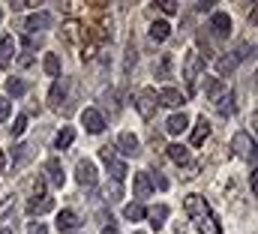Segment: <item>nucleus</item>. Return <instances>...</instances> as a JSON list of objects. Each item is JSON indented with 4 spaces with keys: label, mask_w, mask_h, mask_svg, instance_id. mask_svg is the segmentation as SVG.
Instances as JSON below:
<instances>
[{
    "label": "nucleus",
    "mask_w": 258,
    "mask_h": 234,
    "mask_svg": "<svg viewBox=\"0 0 258 234\" xmlns=\"http://www.w3.org/2000/svg\"><path fill=\"white\" fill-rule=\"evenodd\" d=\"M186 213L195 219L198 234H222L216 216L210 213V207H207V201H204L201 195H186Z\"/></svg>",
    "instance_id": "obj_1"
},
{
    "label": "nucleus",
    "mask_w": 258,
    "mask_h": 234,
    "mask_svg": "<svg viewBox=\"0 0 258 234\" xmlns=\"http://www.w3.org/2000/svg\"><path fill=\"white\" fill-rule=\"evenodd\" d=\"M183 78H186V90L195 93L198 90V78H201V54L198 51H186V57H183Z\"/></svg>",
    "instance_id": "obj_2"
},
{
    "label": "nucleus",
    "mask_w": 258,
    "mask_h": 234,
    "mask_svg": "<svg viewBox=\"0 0 258 234\" xmlns=\"http://www.w3.org/2000/svg\"><path fill=\"white\" fill-rule=\"evenodd\" d=\"M156 105H159L156 90H153V87H141L138 96H135V108H138V114L144 117V120H150V117L156 114Z\"/></svg>",
    "instance_id": "obj_3"
},
{
    "label": "nucleus",
    "mask_w": 258,
    "mask_h": 234,
    "mask_svg": "<svg viewBox=\"0 0 258 234\" xmlns=\"http://www.w3.org/2000/svg\"><path fill=\"white\" fill-rule=\"evenodd\" d=\"M231 147H234V153H237L240 159L255 162V138H249V132H237V135L231 138Z\"/></svg>",
    "instance_id": "obj_4"
},
{
    "label": "nucleus",
    "mask_w": 258,
    "mask_h": 234,
    "mask_svg": "<svg viewBox=\"0 0 258 234\" xmlns=\"http://www.w3.org/2000/svg\"><path fill=\"white\" fill-rule=\"evenodd\" d=\"M210 33H213L216 39H228V33H231V18H228V12H213V15H210Z\"/></svg>",
    "instance_id": "obj_5"
},
{
    "label": "nucleus",
    "mask_w": 258,
    "mask_h": 234,
    "mask_svg": "<svg viewBox=\"0 0 258 234\" xmlns=\"http://www.w3.org/2000/svg\"><path fill=\"white\" fill-rule=\"evenodd\" d=\"M81 123H84V129L90 135H99L105 129V117H102V111H96V108H84L81 111Z\"/></svg>",
    "instance_id": "obj_6"
},
{
    "label": "nucleus",
    "mask_w": 258,
    "mask_h": 234,
    "mask_svg": "<svg viewBox=\"0 0 258 234\" xmlns=\"http://www.w3.org/2000/svg\"><path fill=\"white\" fill-rule=\"evenodd\" d=\"M75 180L81 183V186H96V165L90 162V159H81L78 165H75Z\"/></svg>",
    "instance_id": "obj_7"
},
{
    "label": "nucleus",
    "mask_w": 258,
    "mask_h": 234,
    "mask_svg": "<svg viewBox=\"0 0 258 234\" xmlns=\"http://www.w3.org/2000/svg\"><path fill=\"white\" fill-rule=\"evenodd\" d=\"M48 105L54 108V111H63L69 114V108H66V81H54V87H51V93H48Z\"/></svg>",
    "instance_id": "obj_8"
},
{
    "label": "nucleus",
    "mask_w": 258,
    "mask_h": 234,
    "mask_svg": "<svg viewBox=\"0 0 258 234\" xmlns=\"http://www.w3.org/2000/svg\"><path fill=\"white\" fill-rule=\"evenodd\" d=\"M117 147H120L123 156H138V153H141V141H138V135H132V132H120V135H117Z\"/></svg>",
    "instance_id": "obj_9"
},
{
    "label": "nucleus",
    "mask_w": 258,
    "mask_h": 234,
    "mask_svg": "<svg viewBox=\"0 0 258 234\" xmlns=\"http://www.w3.org/2000/svg\"><path fill=\"white\" fill-rule=\"evenodd\" d=\"M60 36L69 45H84V27L78 21H66L63 27H60Z\"/></svg>",
    "instance_id": "obj_10"
},
{
    "label": "nucleus",
    "mask_w": 258,
    "mask_h": 234,
    "mask_svg": "<svg viewBox=\"0 0 258 234\" xmlns=\"http://www.w3.org/2000/svg\"><path fill=\"white\" fill-rule=\"evenodd\" d=\"M213 105H216V111L222 117H231L237 111V102H234V93H231V90H222V93L213 99Z\"/></svg>",
    "instance_id": "obj_11"
},
{
    "label": "nucleus",
    "mask_w": 258,
    "mask_h": 234,
    "mask_svg": "<svg viewBox=\"0 0 258 234\" xmlns=\"http://www.w3.org/2000/svg\"><path fill=\"white\" fill-rule=\"evenodd\" d=\"M132 192H135V198H150V192H153L150 171H138V174L132 177Z\"/></svg>",
    "instance_id": "obj_12"
},
{
    "label": "nucleus",
    "mask_w": 258,
    "mask_h": 234,
    "mask_svg": "<svg viewBox=\"0 0 258 234\" xmlns=\"http://www.w3.org/2000/svg\"><path fill=\"white\" fill-rule=\"evenodd\" d=\"M57 228L63 234H75L81 228V222H78V216H75V210H60V216H57Z\"/></svg>",
    "instance_id": "obj_13"
},
{
    "label": "nucleus",
    "mask_w": 258,
    "mask_h": 234,
    "mask_svg": "<svg viewBox=\"0 0 258 234\" xmlns=\"http://www.w3.org/2000/svg\"><path fill=\"white\" fill-rule=\"evenodd\" d=\"M54 24V18L48 15V12H33L30 18H27V30H30V36L36 33V30H48Z\"/></svg>",
    "instance_id": "obj_14"
},
{
    "label": "nucleus",
    "mask_w": 258,
    "mask_h": 234,
    "mask_svg": "<svg viewBox=\"0 0 258 234\" xmlns=\"http://www.w3.org/2000/svg\"><path fill=\"white\" fill-rule=\"evenodd\" d=\"M51 207H54V201H51L48 195H33L30 204H27V213H30V216H39V213H48Z\"/></svg>",
    "instance_id": "obj_15"
},
{
    "label": "nucleus",
    "mask_w": 258,
    "mask_h": 234,
    "mask_svg": "<svg viewBox=\"0 0 258 234\" xmlns=\"http://www.w3.org/2000/svg\"><path fill=\"white\" fill-rule=\"evenodd\" d=\"M45 174H48V180L54 183V186H63L66 183V174H63V165H60V159L54 156V159H48L45 162Z\"/></svg>",
    "instance_id": "obj_16"
},
{
    "label": "nucleus",
    "mask_w": 258,
    "mask_h": 234,
    "mask_svg": "<svg viewBox=\"0 0 258 234\" xmlns=\"http://www.w3.org/2000/svg\"><path fill=\"white\" fill-rule=\"evenodd\" d=\"M186 102V96L180 93V90H174V87H165L162 93H159V105H168V108H177V105H183Z\"/></svg>",
    "instance_id": "obj_17"
},
{
    "label": "nucleus",
    "mask_w": 258,
    "mask_h": 234,
    "mask_svg": "<svg viewBox=\"0 0 258 234\" xmlns=\"http://www.w3.org/2000/svg\"><path fill=\"white\" fill-rule=\"evenodd\" d=\"M183 129H189V117L183 114V111L168 117V123H165V132H168V135H180Z\"/></svg>",
    "instance_id": "obj_18"
},
{
    "label": "nucleus",
    "mask_w": 258,
    "mask_h": 234,
    "mask_svg": "<svg viewBox=\"0 0 258 234\" xmlns=\"http://www.w3.org/2000/svg\"><path fill=\"white\" fill-rule=\"evenodd\" d=\"M207 135H210V123H207L204 114H201L198 120H195V126H192V144L195 147H201V144L207 141Z\"/></svg>",
    "instance_id": "obj_19"
},
{
    "label": "nucleus",
    "mask_w": 258,
    "mask_h": 234,
    "mask_svg": "<svg viewBox=\"0 0 258 234\" xmlns=\"http://www.w3.org/2000/svg\"><path fill=\"white\" fill-rule=\"evenodd\" d=\"M168 36H171V24L168 21H153L150 24V39L153 42H165Z\"/></svg>",
    "instance_id": "obj_20"
},
{
    "label": "nucleus",
    "mask_w": 258,
    "mask_h": 234,
    "mask_svg": "<svg viewBox=\"0 0 258 234\" xmlns=\"http://www.w3.org/2000/svg\"><path fill=\"white\" fill-rule=\"evenodd\" d=\"M204 81H201V87H204V93L210 96V99H216L219 93H222V84H219V78L216 75H201Z\"/></svg>",
    "instance_id": "obj_21"
},
{
    "label": "nucleus",
    "mask_w": 258,
    "mask_h": 234,
    "mask_svg": "<svg viewBox=\"0 0 258 234\" xmlns=\"http://www.w3.org/2000/svg\"><path fill=\"white\" fill-rule=\"evenodd\" d=\"M165 150H168V159H171V162H177V165L189 162V150H186L183 144H168Z\"/></svg>",
    "instance_id": "obj_22"
},
{
    "label": "nucleus",
    "mask_w": 258,
    "mask_h": 234,
    "mask_svg": "<svg viewBox=\"0 0 258 234\" xmlns=\"http://www.w3.org/2000/svg\"><path fill=\"white\" fill-rule=\"evenodd\" d=\"M12 150H15V153H12V165H24V162L33 156V144H15Z\"/></svg>",
    "instance_id": "obj_23"
},
{
    "label": "nucleus",
    "mask_w": 258,
    "mask_h": 234,
    "mask_svg": "<svg viewBox=\"0 0 258 234\" xmlns=\"http://www.w3.org/2000/svg\"><path fill=\"white\" fill-rule=\"evenodd\" d=\"M168 213H171V210H168L165 204H156V207L147 213V216H150V225H153V228H162V225H165V219H168Z\"/></svg>",
    "instance_id": "obj_24"
},
{
    "label": "nucleus",
    "mask_w": 258,
    "mask_h": 234,
    "mask_svg": "<svg viewBox=\"0 0 258 234\" xmlns=\"http://www.w3.org/2000/svg\"><path fill=\"white\" fill-rule=\"evenodd\" d=\"M15 54V42H12V36H0V66H6L9 60Z\"/></svg>",
    "instance_id": "obj_25"
},
{
    "label": "nucleus",
    "mask_w": 258,
    "mask_h": 234,
    "mask_svg": "<svg viewBox=\"0 0 258 234\" xmlns=\"http://www.w3.org/2000/svg\"><path fill=\"white\" fill-rule=\"evenodd\" d=\"M72 141H75V129H72V126H63V129L57 132V138H54V147H57V150H66Z\"/></svg>",
    "instance_id": "obj_26"
},
{
    "label": "nucleus",
    "mask_w": 258,
    "mask_h": 234,
    "mask_svg": "<svg viewBox=\"0 0 258 234\" xmlns=\"http://www.w3.org/2000/svg\"><path fill=\"white\" fill-rule=\"evenodd\" d=\"M6 93H9L12 99H18V96L27 93V84H24L21 78H6Z\"/></svg>",
    "instance_id": "obj_27"
},
{
    "label": "nucleus",
    "mask_w": 258,
    "mask_h": 234,
    "mask_svg": "<svg viewBox=\"0 0 258 234\" xmlns=\"http://www.w3.org/2000/svg\"><path fill=\"white\" fill-rule=\"evenodd\" d=\"M171 63H174L171 54H162V60H159V63H156V69H153V72H156V78H171Z\"/></svg>",
    "instance_id": "obj_28"
},
{
    "label": "nucleus",
    "mask_w": 258,
    "mask_h": 234,
    "mask_svg": "<svg viewBox=\"0 0 258 234\" xmlns=\"http://www.w3.org/2000/svg\"><path fill=\"white\" fill-rule=\"evenodd\" d=\"M123 216H126L129 222H138V219L147 216V210H144L141 204H126V207H123Z\"/></svg>",
    "instance_id": "obj_29"
},
{
    "label": "nucleus",
    "mask_w": 258,
    "mask_h": 234,
    "mask_svg": "<svg viewBox=\"0 0 258 234\" xmlns=\"http://www.w3.org/2000/svg\"><path fill=\"white\" fill-rule=\"evenodd\" d=\"M42 66H45V72H48L51 78L60 75V57H57V54H45V63H42Z\"/></svg>",
    "instance_id": "obj_30"
},
{
    "label": "nucleus",
    "mask_w": 258,
    "mask_h": 234,
    "mask_svg": "<svg viewBox=\"0 0 258 234\" xmlns=\"http://www.w3.org/2000/svg\"><path fill=\"white\" fill-rule=\"evenodd\" d=\"M108 174H111V180H114V183H123V177H126V165H123L120 159H114V162L108 165Z\"/></svg>",
    "instance_id": "obj_31"
},
{
    "label": "nucleus",
    "mask_w": 258,
    "mask_h": 234,
    "mask_svg": "<svg viewBox=\"0 0 258 234\" xmlns=\"http://www.w3.org/2000/svg\"><path fill=\"white\" fill-rule=\"evenodd\" d=\"M234 66H237V63H234V57H219V60H216L219 75H231V72H234Z\"/></svg>",
    "instance_id": "obj_32"
},
{
    "label": "nucleus",
    "mask_w": 258,
    "mask_h": 234,
    "mask_svg": "<svg viewBox=\"0 0 258 234\" xmlns=\"http://www.w3.org/2000/svg\"><path fill=\"white\" fill-rule=\"evenodd\" d=\"M99 156H102V162H105V165H111V162L117 159V147H111V144H102V147H99Z\"/></svg>",
    "instance_id": "obj_33"
},
{
    "label": "nucleus",
    "mask_w": 258,
    "mask_h": 234,
    "mask_svg": "<svg viewBox=\"0 0 258 234\" xmlns=\"http://www.w3.org/2000/svg\"><path fill=\"white\" fill-rule=\"evenodd\" d=\"M153 6H159V12H165V15H177V9H180V3H174V0H159Z\"/></svg>",
    "instance_id": "obj_34"
},
{
    "label": "nucleus",
    "mask_w": 258,
    "mask_h": 234,
    "mask_svg": "<svg viewBox=\"0 0 258 234\" xmlns=\"http://www.w3.org/2000/svg\"><path fill=\"white\" fill-rule=\"evenodd\" d=\"M12 210H15V198H12V195H6V198L0 201V219H6Z\"/></svg>",
    "instance_id": "obj_35"
},
{
    "label": "nucleus",
    "mask_w": 258,
    "mask_h": 234,
    "mask_svg": "<svg viewBox=\"0 0 258 234\" xmlns=\"http://www.w3.org/2000/svg\"><path fill=\"white\" fill-rule=\"evenodd\" d=\"M9 129H12V135L18 138V135H21V132L27 129V114H18V117H15V123H12Z\"/></svg>",
    "instance_id": "obj_36"
},
{
    "label": "nucleus",
    "mask_w": 258,
    "mask_h": 234,
    "mask_svg": "<svg viewBox=\"0 0 258 234\" xmlns=\"http://www.w3.org/2000/svg\"><path fill=\"white\" fill-rule=\"evenodd\" d=\"M198 48H201V51H204V57H216V51H213V48H210V42H207V36H204V33H198Z\"/></svg>",
    "instance_id": "obj_37"
},
{
    "label": "nucleus",
    "mask_w": 258,
    "mask_h": 234,
    "mask_svg": "<svg viewBox=\"0 0 258 234\" xmlns=\"http://www.w3.org/2000/svg\"><path fill=\"white\" fill-rule=\"evenodd\" d=\"M249 54H252V48H249V42H240V45H237V51H234V63H237V60H246Z\"/></svg>",
    "instance_id": "obj_38"
},
{
    "label": "nucleus",
    "mask_w": 258,
    "mask_h": 234,
    "mask_svg": "<svg viewBox=\"0 0 258 234\" xmlns=\"http://www.w3.org/2000/svg\"><path fill=\"white\" fill-rule=\"evenodd\" d=\"M135 60H138V51H135V45L129 42V48H126V63H123V69H126V72L135 66Z\"/></svg>",
    "instance_id": "obj_39"
},
{
    "label": "nucleus",
    "mask_w": 258,
    "mask_h": 234,
    "mask_svg": "<svg viewBox=\"0 0 258 234\" xmlns=\"http://www.w3.org/2000/svg\"><path fill=\"white\" fill-rule=\"evenodd\" d=\"M39 45H42V36H39V33H36V36H30V33L24 36V48H27V51H33V48H39Z\"/></svg>",
    "instance_id": "obj_40"
},
{
    "label": "nucleus",
    "mask_w": 258,
    "mask_h": 234,
    "mask_svg": "<svg viewBox=\"0 0 258 234\" xmlns=\"http://www.w3.org/2000/svg\"><path fill=\"white\" fill-rule=\"evenodd\" d=\"M120 195H123V186L111 180V186H108V201H120Z\"/></svg>",
    "instance_id": "obj_41"
},
{
    "label": "nucleus",
    "mask_w": 258,
    "mask_h": 234,
    "mask_svg": "<svg viewBox=\"0 0 258 234\" xmlns=\"http://www.w3.org/2000/svg\"><path fill=\"white\" fill-rule=\"evenodd\" d=\"M150 186H159V189H168V180L162 174H150Z\"/></svg>",
    "instance_id": "obj_42"
},
{
    "label": "nucleus",
    "mask_w": 258,
    "mask_h": 234,
    "mask_svg": "<svg viewBox=\"0 0 258 234\" xmlns=\"http://www.w3.org/2000/svg\"><path fill=\"white\" fill-rule=\"evenodd\" d=\"M9 111H12V102H9V99H0V120H6Z\"/></svg>",
    "instance_id": "obj_43"
},
{
    "label": "nucleus",
    "mask_w": 258,
    "mask_h": 234,
    "mask_svg": "<svg viewBox=\"0 0 258 234\" xmlns=\"http://www.w3.org/2000/svg\"><path fill=\"white\" fill-rule=\"evenodd\" d=\"M33 195H45V177H36V183H33Z\"/></svg>",
    "instance_id": "obj_44"
},
{
    "label": "nucleus",
    "mask_w": 258,
    "mask_h": 234,
    "mask_svg": "<svg viewBox=\"0 0 258 234\" xmlns=\"http://www.w3.org/2000/svg\"><path fill=\"white\" fill-rule=\"evenodd\" d=\"M30 234H48V228L42 222H30Z\"/></svg>",
    "instance_id": "obj_45"
},
{
    "label": "nucleus",
    "mask_w": 258,
    "mask_h": 234,
    "mask_svg": "<svg viewBox=\"0 0 258 234\" xmlns=\"http://www.w3.org/2000/svg\"><path fill=\"white\" fill-rule=\"evenodd\" d=\"M18 66H21V69H27V66H33V57H30V54H21V57H18Z\"/></svg>",
    "instance_id": "obj_46"
},
{
    "label": "nucleus",
    "mask_w": 258,
    "mask_h": 234,
    "mask_svg": "<svg viewBox=\"0 0 258 234\" xmlns=\"http://www.w3.org/2000/svg\"><path fill=\"white\" fill-rule=\"evenodd\" d=\"M213 6H216V3H213V0H207V3H195V9H198V12H210V9H213Z\"/></svg>",
    "instance_id": "obj_47"
},
{
    "label": "nucleus",
    "mask_w": 258,
    "mask_h": 234,
    "mask_svg": "<svg viewBox=\"0 0 258 234\" xmlns=\"http://www.w3.org/2000/svg\"><path fill=\"white\" fill-rule=\"evenodd\" d=\"M27 6H36V3H24V0H15V3H12L15 12H21V9H27Z\"/></svg>",
    "instance_id": "obj_48"
},
{
    "label": "nucleus",
    "mask_w": 258,
    "mask_h": 234,
    "mask_svg": "<svg viewBox=\"0 0 258 234\" xmlns=\"http://www.w3.org/2000/svg\"><path fill=\"white\" fill-rule=\"evenodd\" d=\"M195 171H198V165H189V168H186V171H183L180 177H183V180H192V177H195Z\"/></svg>",
    "instance_id": "obj_49"
},
{
    "label": "nucleus",
    "mask_w": 258,
    "mask_h": 234,
    "mask_svg": "<svg viewBox=\"0 0 258 234\" xmlns=\"http://www.w3.org/2000/svg\"><path fill=\"white\" fill-rule=\"evenodd\" d=\"M249 189H252V195L258 192V174L252 171V177H249Z\"/></svg>",
    "instance_id": "obj_50"
},
{
    "label": "nucleus",
    "mask_w": 258,
    "mask_h": 234,
    "mask_svg": "<svg viewBox=\"0 0 258 234\" xmlns=\"http://www.w3.org/2000/svg\"><path fill=\"white\" fill-rule=\"evenodd\" d=\"M3 165H6V159H3V150H0V174H3Z\"/></svg>",
    "instance_id": "obj_51"
},
{
    "label": "nucleus",
    "mask_w": 258,
    "mask_h": 234,
    "mask_svg": "<svg viewBox=\"0 0 258 234\" xmlns=\"http://www.w3.org/2000/svg\"><path fill=\"white\" fill-rule=\"evenodd\" d=\"M0 234H12V228H0Z\"/></svg>",
    "instance_id": "obj_52"
},
{
    "label": "nucleus",
    "mask_w": 258,
    "mask_h": 234,
    "mask_svg": "<svg viewBox=\"0 0 258 234\" xmlns=\"http://www.w3.org/2000/svg\"><path fill=\"white\" fill-rule=\"evenodd\" d=\"M105 234H117V228H108V231H105Z\"/></svg>",
    "instance_id": "obj_53"
},
{
    "label": "nucleus",
    "mask_w": 258,
    "mask_h": 234,
    "mask_svg": "<svg viewBox=\"0 0 258 234\" xmlns=\"http://www.w3.org/2000/svg\"><path fill=\"white\" fill-rule=\"evenodd\" d=\"M0 18H3V9H0Z\"/></svg>",
    "instance_id": "obj_54"
},
{
    "label": "nucleus",
    "mask_w": 258,
    "mask_h": 234,
    "mask_svg": "<svg viewBox=\"0 0 258 234\" xmlns=\"http://www.w3.org/2000/svg\"><path fill=\"white\" fill-rule=\"evenodd\" d=\"M135 234H144V231H135Z\"/></svg>",
    "instance_id": "obj_55"
}]
</instances>
